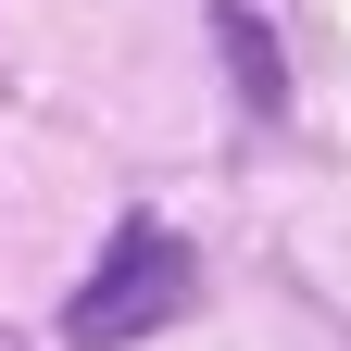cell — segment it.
I'll return each mask as SVG.
<instances>
[{
    "label": "cell",
    "instance_id": "cell-1",
    "mask_svg": "<svg viewBox=\"0 0 351 351\" xmlns=\"http://www.w3.org/2000/svg\"><path fill=\"white\" fill-rule=\"evenodd\" d=\"M163 314H189V239H163V226H125L113 239V263L75 289V339L88 351H113V339H138V326H163Z\"/></svg>",
    "mask_w": 351,
    "mask_h": 351
}]
</instances>
